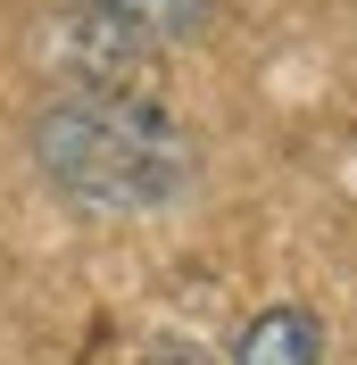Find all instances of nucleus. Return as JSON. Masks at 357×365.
Masks as SVG:
<instances>
[{
	"label": "nucleus",
	"mask_w": 357,
	"mask_h": 365,
	"mask_svg": "<svg viewBox=\"0 0 357 365\" xmlns=\"http://www.w3.org/2000/svg\"><path fill=\"white\" fill-rule=\"evenodd\" d=\"M34 166L91 216H150L200 182V141L141 83H59L34 116Z\"/></svg>",
	"instance_id": "f257e3e1"
},
{
	"label": "nucleus",
	"mask_w": 357,
	"mask_h": 365,
	"mask_svg": "<svg viewBox=\"0 0 357 365\" xmlns=\"http://www.w3.org/2000/svg\"><path fill=\"white\" fill-rule=\"evenodd\" d=\"M224 365H324V316L299 307V299H274L233 332Z\"/></svg>",
	"instance_id": "f03ea898"
},
{
	"label": "nucleus",
	"mask_w": 357,
	"mask_h": 365,
	"mask_svg": "<svg viewBox=\"0 0 357 365\" xmlns=\"http://www.w3.org/2000/svg\"><path fill=\"white\" fill-rule=\"evenodd\" d=\"M84 9L109 17V25H125L134 42H191L216 0H84Z\"/></svg>",
	"instance_id": "7ed1b4c3"
}]
</instances>
